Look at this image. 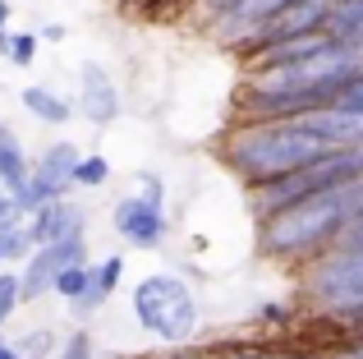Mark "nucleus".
Returning a JSON list of instances; mask_svg holds the SVG:
<instances>
[{"instance_id":"9d476101","label":"nucleus","mask_w":363,"mask_h":359,"mask_svg":"<svg viewBox=\"0 0 363 359\" xmlns=\"http://www.w3.org/2000/svg\"><path fill=\"white\" fill-rule=\"evenodd\" d=\"M285 5H294V0H230V9L207 23V33H216L225 46H240L257 23H267L272 14H281Z\"/></svg>"},{"instance_id":"1a4fd4ad","label":"nucleus","mask_w":363,"mask_h":359,"mask_svg":"<svg viewBox=\"0 0 363 359\" xmlns=\"http://www.w3.org/2000/svg\"><path fill=\"white\" fill-rule=\"evenodd\" d=\"M28 221V235H33V249L42 244H65V240H83L88 235V212H83L74 198H55V203L37 207Z\"/></svg>"},{"instance_id":"0eeeda50","label":"nucleus","mask_w":363,"mask_h":359,"mask_svg":"<svg viewBox=\"0 0 363 359\" xmlns=\"http://www.w3.org/2000/svg\"><path fill=\"white\" fill-rule=\"evenodd\" d=\"M111 231H116L129 249L152 253V249H161V244H166L170 221H166V207L147 203V198H138V194H124L120 203L111 207Z\"/></svg>"},{"instance_id":"c85d7f7f","label":"nucleus","mask_w":363,"mask_h":359,"mask_svg":"<svg viewBox=\"0 0 363 359\" xmlns=\"http://www.w3.org/2000/svg\"><path fill=\"white\" fill-rule=\"evenodd\" d=\"M5 23H9V0H0V55H5V42H9Z\"/></svg>"},{"instance_id":"c756f323","label":"nucleus","mask_w":363,"mask_h":359,"mask_svg":"<svg viewBox=\"0 0 363 359\" xmlns=\"http://www.w3.org/2000/svg\"><path fill=\"white\" fill-rule=\"evenodd\" d=\"M60 37H65V28H60V23H46L42 33H37V42H60Z\"/></svg>"},{"instance_id":"412c9836","label":"nucleus","mask_w":363,"mask_h":359,"mask_svg":"<svg viewBox=\"0 0 363 359\" xmlns=\"http://www.w3.org/2000/svg\"><path fill=\"white\" fill-rule=\"evenodd\" d=\"M55 359H97V346H92L88 332H69L55 346Z\"/></svg>"},{"instance_id":"6ab92c4d","label":"nucleus","mask_w":363,"mask_h":359,"mask_svg":"<svg viewBox=\"0 0 363 359\" xmlns=\"http://www.w3.org/2000/svg\"><path fill=\"white\" fill-rule=\"evenodd\" d=\"M336 111H345V116H359L363 120V70L354 74V79H345V88L336 92V101H331Z\"/></svg>"},{"instance_id":"b1692460","label":"nucleus","mask_w":363,"mask_h":359,"mask_svg":"<svg viewBox=\"0 0 363 359\" xmlns=\"http://www.w3.org/2000/svg\"><path fill=\"white\" fill-rule=\"evenodd\" d=\"M79 290H83V267H69V272H60V277H55L51 295H60L65 304H74V299H79Z\"/></svg>"},{"instance_id":"4468645a","label":"nucleus","mask_w":363,"mask_h":359,"mask_svg":"<svg viewBox=\"0 0 363 359\" xmlns=\"http://www.w3.org/2000/svg\"><path fill=\"white\" fill-rule=\"evenodd\" d=\"M18 101H23V111L33 120H42V125H69L74 120V101L60 97L55 88H46V83H28V88L18 92Z\"/></svg>"},{"instance_id":"4be33fe9","label":"nucleus","mask_w":363,"mask_h":359,"mask_svg":"<svg viewBox=\"0 0 363 359\" xmlns=\"http://www.w3.org/2000/svg\"><path fill=\"white\" fill-rule=\"evenodd\" d=\"M18 304H23V299H18V277L14 272H0V327L18 314Z\"/></svg>"},{"instance_id":"5701e85b","label":"nucleus","mask_w":363,"mask_h":359,"mask_svg":"<svg viewBox=\"0 0 363 359\" xmlns=\"http://www.w3.org/2000/svg\"><path fill=\"white\" fill-rule=\"evenodd\" d=\"M294 323V304H281V299H267L257 309V327H290Z\"/></svg>"},{"instance_id":"473e14b6","label":"nucleus","mask_w":363,"mask_h":359,"mask_svg":"<svg viewBox=\"0 0 363 359\" xmlns=\"http://www.w3.org/2000/svg\"><path fill=\"white\" fill-rule=\"evenodd\" d=\"M0 359H18L14 355V341H5V336H0Z\"/></svg>"},{"instance_id":"393cba45","label":"nucleus","mask_w":363,"mask_h":359,"mask_svg":"<svg viewBox=\"0 0 363 359\" xmlns=\"http://www.w3.org/2000/svg\"><path fill=\"white\" fill-rule=\"evenodd\" d=\"M133 194L147 198V203H157V207H166V189H161V180H157V175H147V171L133 180Z\"/></svg>"},{"instance_id":"9b49d317","label":"nucleus","mask_w":363,"mask_h":359,"mask_svg":"<svg viewBox=\"0 0 363 359\" xmlns=\"http://www.w3.org/2000/svg\"><path fill=\"white\" fill-rule=\"evenodd\" d=\"M120 281H124V258H120V253H106L101 263H88V267H83V290H79V299L69 304L74 318H92L120 290Z\"/></svg>"},{"instance_id":"aec40b11","label":"nucleus","mask_w":363,"mask_h":359,"mask_svg":"<svg viewBox=\"0 0 363 359\" xmlns=\"http://www.w3.org/2000/svg\"><path fill=\"white\" fill-rule=\"evenodd\" d=\"M14 355L18 359H46V355H55V336L51 332H28V336H18Z\"/></svg>"},{"instance_id":"f257e3e1","label":"nucleus","mask_w":363,"mask_h":359,"mask_svg":"<svg viewBox=\"0 0 363 359\" xmlns=\"http://www.w3.org/2000/svg\"><path fill=\"white\" fill-rule=\"evenodd\" d=\"M363 207V180L345 189H327V194L299 198V203L281 207V212L257 221V253L285 267H303L318 253L336 249L345 221Z\"/></svg>"},{"instance_id":"f03ea898","label":"nucleus","mask_w":363,"mask_h":359,"mask_svg":"<svg viewBox=\"0 0 363 359\" xmlns=\"http://www.w3.org/2000/svg\"><path fill=\"white\" fill-rule=\"evenodd\" d=\"M322 153H331V148H322V138L308 134L299 120H248V125H230L221 138V162L248 189L303 171Z\"/></svg>"},{"instance_id":"39448f33","label":"nucleus","mask_w":363,"mask_h":359,"mask_svg":"<svg viewBox=\"0 0 363 359\" xmlns=\"http://www.w3.org/2000/svg\"><path fill=\"white\" fill-rule=\"evenodd\" d=\"M79 148L65 138V143H51L42 157H33V175H28L23 194L14 198L18 216H33L37 207L55 203V198H65V189H74V166H79Z\"/></svg>"},{"instance_id":"a878e982","label":"nucleus","mask_w":363,"mask_h":359,"mask_svg":"<svg viewBox=\"0 0 363 359\" xmlns=\"http://www.w3.org/2000/svg\"><path fill=\"white\" fill-rule=\"evenodd\" d=\"M340 249H354V253H363V207H359V212L354 216H350V221H345V231H340Z\"/></svg>"},{"instance_id":"7c9ffc66","label":"nucleus","mask_w":363,"mask_h":359,"mask_svg":"<svg viewBox=\"0 0 363 359\" xmlns=\"http://www.w3.org/2000/svg\"><path fill=\"white\" fill-rule=\"evenodd\" d=\"M336 359H363V336H354V341L345 346V350H340Z\"/></svg>"},{"instance_id":"bb28decb","label":"nucleus","mask_w":363,"mask_h":359,"mask_svg":"<svg viewBox=\"0 0 363 359\" xmlns=\"http://www.w3.org/2000/svg\"><path fill=\"white\" fill-rule=\"evenodd\" d=\"M189 9H194V14L203 18V23H212L216 14H225V9H230V0H194Z\"/></svg>"},{"instance_id":"20e7f679","label":"nucleus","mask_w":363,"mask_h":359,"mask_svg":"<svg viewBox=\"0 0 363 359\" xmlns=\"http://www.w3.org/2000/svg\"><path fill=\"white\" fill-rule=\"evenodd\" d=\"M129 309H133V323L143 327L147 336H157L161 346H189V336L198 332V295L179 272H152L133 286L129 295Z\"/></svg>"},{"instance_id":"7ed1b4c3","label":"nucleus","mask_w":363,"mask_h":359,"mask_svg":"<svg viewBox=\"0 0 363 359\" xmlns=\"http://www.w3.org/2000/svg\"><path fill=\"white\" fill-rule=\"evenodd\" d=\"M299 299L313 309L318 318L345 327H363V253L354 249H327L313 263L299 267Z\"/></svg>"},{"instance_id":"2eb2a0df","label":"nucleus","mask_w":363,"mask_h":359,"mask_svg":"<svg viewBox=\"0 0 363 359\" xmlns=\"http://www.w3.org/2000/svg\"><path fill=\"white\" fill-rule=\"evenodd\" d=\"M157 359H272V350L257 341H225V346H170Z\"/></svg>"},{"instance_id":"6e6552de","label":"nucleus","mask_w":363,"mask_h":359,"mask_svg":"<svg viewBox=\"0 0 363 359\" xmlns=\"http://www.w3.org/2000/svg\"><path fill=\"white\" fill-rule=\"evenodd\" d=\"M74 111H79V116L88 120V125H97V129H106L111 120L120 116V88H116V79H111V74L101 70L97 60H83Z\"/></svg>"},{"instance_id":"ddd939ff","label":"nucleus","mask_w":363,"mask_h":359,"mask_svg":"<svg viewBox=\"0 0 363 359\" xmlns=\"http://www.w3.org/2000/svg\"><path fill=\"white\" fill-rule=\"evenodd\" d=\"M28 175H33V162H28V148L18 143V134L9 125H0V189L9 198L23 194Z\"/></svg>"},{"instance_id":"f8f14e48","label":"nucleus","mask_w":363,"mask_h":359,"mask_svg":"<svg viewBox=\"0 0 363 359\" xmlns=\"http://www.w3.org/2000/svg\"><path fill=\"white\" fill-rule=\"evenodd\" d=\"M322 37L336 51L363 55V0H331L327 18H322Z\"/></svg>"},{"instance_id":"a211bd4d","label":"nucleus","mask_w":363,"mask_h":359,"mask_svg":"<svg viewBox=\"0 0 363 359\" xmlns=\"http://www.w3.org/2000/svg\"><path fill=\"white\" fill-rule=\"evenodd\" d=\"M37 33H9V42H5V60L9 65H18V70H28V65L37 60Z\"/></svg>"},{"instance_id":"72a5a7b5","label":"nucleus","mask_w":363,"mask_h":359,"mask_svg":"<svg viewBox=\"0 0 363 359\" xmlns=\"http://www.w3.org/2000/svg\"><path fill=\"white\" fill-rule=\"evenodd\" d=\"M0 272H9V267H5V253H0Z\"/></svg>"},{"instance_id":"2f4dec72","label":"nucleus","mask_w":363,"mask_h":359,"mask_svg":"<svg viewBox=\"0 0 363 359\" xmlns=\"http://www.w3.org/2000/svg\"><path fill=\"white\" fill-rule=\"evenodd\" d=\"M272 359H327V355H299V350H272Z\"/></svg>"},{"instance_id":"f704fd0d","label":"nucleus","mask_w":363,"mask_h":359,"mask_svg":"<svg viewBox=\"0 0 363 359\" xmlns=\"http://www.w3.org/2000/svg\"><path fill=\"white\" fill-rule=\"evenodd\" d=\"M359 336H363V327H359Z\"/></svg>"},{"instance_id":"cd10ccee","label":"nucleus","mask_w":363,"mask_h":359,"mask_svg":"<svg viewBox=\"0 0 363 359\" xmlns=\"http://www.w3.org/2000/svg\"><path fill=\"white\" fill-rule=\"evenodd\" d=\"M14 221H23V216H18V207H14V198L5 194V189H0V231H9V226Z\"/></svg>"},{"instance_id":"f3484780","label":"nucleus","mask_w":363,"mask_h":359,"mask_svg":"<svg viewBox=\"0 0 363 359\" xmlns=\"http://www.w3.org/2000/svg\"><path fill=\"white\" fill-rule=\"evenodd\" d=\"M0 253H5V267L23 263L33 253V235H28V221H14L9 231H0Z\"/></svg>"},{"instance_id":"dca6fc26","label":"nucleus","mask_w":363,"mask_h":359,"mask_svg":"<svg viewBox=\"0 0 363 359\" xmlns=\"http://www.w3.org/2000/svg\"><path fill=\"white\" fill-rule=\"evenodd\" d=\"M111 180V162L101 153H83L74 166V189H101Z\"/></svg>"},{"instance_id":"423d86ee","label":"nucleus","mask_w":363,"mask_h":359,"mask_svg":"<svg viewBox=\"0 0 363 359\" xmlns=\"http://www.w3.org/2000/svg\"><path fill=\"white\" fill-rule=\"evenodd\" d=\"M69 267H88V240H65V244H42L23 258V267L14 272L18 277V299L23 304H37V299L51 295L55 277Z\"/></svg>"}]
</instances>
